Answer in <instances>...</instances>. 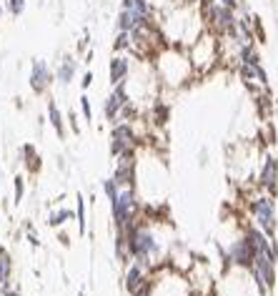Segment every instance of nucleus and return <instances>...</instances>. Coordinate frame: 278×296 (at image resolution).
<instances>
[{
    "label": "nucleus",
    "instance_id": "f257e3e1",
    "mask_svg": "<svg viewBox=\"0 0 278 296\" xmlns=\"http://www.w3.org/2000/svg\"><path fill=\"white\" fill-rule=\"evenodd\" d=\"M155 75L168 88H183V85H188L196 78V71H193V66L188 61V51L181 48V45H165V48H160L158 56H155Z\"/></svg>",
    "mask_w": 278,
    "mask_h": 296
},
{
    "label": "nucleus",
    "instance_id": "f03ea898",
    "mask_svg": "<svg viewBox=\"0 0 278 296\" xmlns=\"http://www.w3.org/2000/svg\"><path fill=\"white\" fill-rule=\"evenodd\" d=\"M186 51H188V61L196 71V78L210 73L220 61V40L210 30H203Z\"/></svg>",
    "mask_w": 278,
    "mask_h": 296
},
{
    "label": "nucleus",
    "instance_id": "7ed1b4c3",
    "mask_svg": "<svg viewBox=\"0 0 278 296\" xmlns=\"http://www.w3.org/2000/svg\"><path fill=\"white\" fill-rule=\"evenodd\" d=\"M140 211H143V204L138 199V191L136 188H121L118 199L110 204V216H113L116 231H126L128 223L138 221Z\"/></svg>",
    "mask_w": 278,
    "mask_h": 296
},
{
    "label": "nucleus",
    "instance_id": "20e7f679",
    "mask_svg": "<svg viewBox=\"0 0 278 296\" xmlns=\"http://www.w3.org/2000/svg\"><path fill=\"white\" fill-rule=\"evenodd\" d=\"M251 219L253 223L268 236L278 238V214H276V196L258 193L251 199Z\"/></svg>",
    "mask_w": 278,
    "mask_h": 296
},
{
    "label": "nucleus",
    "instance_id": "39448f33",
    "mask_svg": "<svg viewBox=\"0 0 278 296\" xmlns=\"http://www.w3.org/2000/svg\"><path fill=\"white\" fill-rule=\"evenodd\" d=\"M126 148H138V133H136L133 123L118 121L110 128V156L118 158Z\"/></svg>",
    "mask_w": 278,
    "mask_h": 296
},
{
    "label": "nucleus",
    "instance_id": "423d86ee",
    "mask_svg": "<svg viewBox=\"0 0 278 296\" xmlns=\"http://www.w3.org/2000/svg\"><path fill=\"white\" fill-rule=\"evenodd\" d=\"M53 80H55V73L50 71V66L45 63V61H40V58H35L33 63H30V75H28V85H30V90L33 93H38V95H43L50 85H53Z\"/></svg>",
    "mask_w": 278,
    "mask_h": 296
},
{
    "label": "nucleus",
    "instance_id": "0eeeda50",
    "mask_svg": "<svg viewBox=\"0 0 278 296\" xmlns=\"http://www.w3.org/2000/svg\"><path fill=\"white\" fill-rule=\"evenodd\" d=\"M258 188L268 196H278V158L266 156L258 168Z\"/></svg>",
    "mask_w": 278,
    "mask_h": 296
},
{
    "label": "nucleus",
    "instance_id": "6e6552de",
    "mask_svg": "<svg viewBox=\"0 0 278 296\" xmlns=\"http://www.w3.org/2000/svg\"><path fill=\"white\" fill-rule=\"evenodd\" d=\"M150 274H153V271H148L145 266L131 261V264L126 266V274H123V286H126V291H128L131 296L138 294L140 289L150 281Z\"/></svg>",
    "mask_w": 278,
    "mask_h": 296
},
{
    "label": "nucleus",
    "instance_id": "1a4fd4ad",
    "mask_svg": "<svg viewBox=\"0 0 278 296\" xmlns=\"http://www.w3.org/2000/svg\"><path fill=\"white\" fill-rule=\"evenodd\" d=\"M131 71H133V63L126 53H116L108 63V83L110 85H118V83H126L131 78Z\"/></svg>",
    "mask_w": 278,
    "mask_h": 296
},
{
    "label": "nucleus",
    "instance_id": "9d476101",
    "mask_svg": "<svg viewBox=\"0 0 278 296\" xmlns=\"http://www.w3.org/2000/svg\"><path fill=\"white\" fill-rule=\"evenodd\" d=\"M113 178L121 188H136L138 181V161H116Z\"/></svg>",
    "mask_w": 278,
    "mask_h": 296
},
{
    "label": "nucleus",
    "instance_id": "9b49d317",
    "mask_svg": "<svg viewBox=\"0 0 278 296\" xmlns=\"http://www.w3.org/2000/svg\"><path fill=\"white\" fill-rule=\"evenodd\" d=\"M53 73H55V80H58L63 88H68L70 83L75 80V75H78V61H75L73 56H63L61 63H58V68H55Z\"/></svg>",
    "mask_w": 278,
    "mask_h": 296
},
{
    "label": "nucleus",
    "instance_id": "f8f14e48",
    "mask_svg": "<svg viewBox=\"0 0 278 296\" xmlns=\"http://www.w3.org/2000/svg\"><path fill=\"white\" fill-rule=\"evenodd\" d=\"M48 123L58 133V138H66V118L58 108V101H53V98H48Z\"/></svg>",
    "mask_w": 278,
    "mask_h": 296
},
{
    "label": "nucleus",
    "instance_id": "ddd939ff",
    "mask_svg": "<svg viewBox=\"0 0 278 296\" xmlns=\"http://www.w3.org/2000/svg\"><path fill=\"white\" fill-rule=\"evenodd\" d=\"M73 219H75V211H70V209H55V211L48 214V226L50 228H61V226H66Z\"/></svg>",
    "mask_w": 278,
    "mask_h": 296
},
{
    "label": "nucleus",
    "instance_id": "4468645a",
    "mask_svg": "<svg viewBox=\"0 0 278 296\" xmlns=\"http://www.w3.org/2000/svg\"><path fill=\"white\" fill-rule=\"evenodd\" d=\"M20 153H23V163H25L33 173H35V171H40V156H38V151H35L33 143H23Z\"/></svg>",
    "mask_w": 278,
    "mask_h": 296
},
{
    "label": "nucleus",
    "instance_id": "2eb2a0df",
    "mask_svg": "<svg viewBox=\"0 0 278 296\" xmlns=\"http://www.w3.org/2000/svg\"><path fill=\"white\" fill-rule=\"evenodd\" d=\"M10 276H13V259H10L8 249L0 243V286H3V284H8V281H10Z\"/></svg>",
    "mask_w": 278,
    "mask_h": 296
},
{
    "label": "nucleus",
    "instance_id": "dca6fc26",
    "mask_svg": "<svg viewBox=\"0 0 278 296\" xmlns=\"http://www.w3.org/2000/svg\"><path fill=\"white\" fill-rule=\"evenodd\" d=\"M136 28V18H133V10H118V18H116V33L123 30V33H131Z\"/></svg>",
    "mask_w": 278,
    "mask_h": 296
},
{
    "label": "nucleus",
    "instance_id": "f3484780",
    "mask_svg": "<svg viewBox=\"0 0 278 296\" xmlns=\"http://www.w3.org/2000/svg\"><path fill=\"white\" fill-rule=\"evenodd\" d=\"M78 206H75V221H78V233L85 236L88 233V219H85V199L78 193Z\"/></svg>",
    "mask_w": 278,
    "mask_h": 296
},
{
    "label": "nucleus",
    "instance_id": "a211bd4d",
    "mask_svg": "<svg viewBox=\"0 0 278 296\" xmlns=\"http://www.w3.org/2000/svg\"><path fill=\"white\" fill-rule=\"evenodd\" d=\"M113 51H116V53H128V51H133V38H131V33L118 30V33H116V40H113Z\"/></svg>",
    "mask_w": 278,
    "mask_h": 296
},
{
    "label": "nucleus",
    "instance_id": "6ab92c4d",
    "mask_svg": "<svg viewBox=\"0 0 278 296\" xmlns=\"http://www.w3.org/2000/svg\"><path fill=\"white\" fill-rule=\"evenodd\" d=\"M103 193H105V199H108V204H113V201L118 199V193H121V186L116 183V178H113V176L103 181Z\"/></svg>",
    "mask_w": 278,
    "mask_h": 296
},
{
    "label": "nucleus",
    "instance_id": "aec40b11",
    "mask_svg": "<svg viewBox=\"0 0 278 296\" xmlns=\"http://www.w3.org/2000/svg\"><path fill=\"white\" fill-rule=\"evenodd\" d=\"M28 8V0H5V10L13 15V18H20Z\"/></svg>",
    "mask_w": 278,
    "mask_h": 296
},
{
    "label": "nucleus",
    "instance_id": "412c9836",
    "mask_svg": "<svg viewBox=\"0 0 278 296\" xmlns=\"http://www.w3.org/2000/svg\"><path fill=\"white\" fill-rule=\"evenodd\" d=\"M25 196V178L23 176H15L13 178V204H20Z\"/></svg>",
    "mask_w": 278,
    "mask_h": 296
},
{
    "label": "nucleus",
    "instance_id": "4be33fe9",
    "mask_svg": "<svg viewBox=\"0 0 278 296\" xmlns=\"http://www.w3.org/2000/svg\"><path fill=\"white\" fill-rule=\"evenodd\" d=\"M168 116H171V108H168L165 103H155V106H153V118H155V123H165Z\"/></svg>",
    "mask_w": 278,
    "mask_h": 296
},
{
    "label": "nucleus",
    "instance_id": "5701e85b",
    "mask_svg": "<svg viewBox=\"0 0 278 296\" xmlns=\"http://www.w3.org/2000/svg\"><path fill=\"white\" fill-rule=\"evenodd\" d=\"M78 101H80V113H83V118H85V121L90 123V121H93V106H90V98H88V95L83 93V95H80Z\"/></svg>",
    "mask_w": 278,
    "mask_h": 296
},
{
    "label": "nucleus",
    "instance_id": "b1692460",
    "mask_svg": "<svg viewBox=\"0 0 278 296\" xmlns=\"http://www.w3.org/2000/svg\"><path fill=\"white\" fill-rule=\"evenodd\" d=\"M256 78H258V85H261V88H268V83H271V80H268V71L263 68V63L256 68Z\"/></svg>",
    "mask_w": 278,
    "mask_h": 296
},
{
    "label": "nucleus",
    "instance_id": "393cba45",
    "mask_svg": "<svg viewBox=\"0 0 278 296\" xmlns=\"http://www.w3.org/2000/svg\"><path fill=\"white\" fill-rule=\"evenodd\" d=\"M93 80H95V75L90 73V71H85V73L80 75V88H83V90H88V88L93 85Z\"/></svg>",
    "mask_w": 278,
    "mask_h": 296
},
{
    "label": "nucleus",
    "instance_id": "a878e982",
    "mask_svg": "<svg viewBox=\"0 0 278 296\" xmlns=\"http://www.w3.org/2000/svg\"><path fill=\"white\" fill-rule=\"evenodd\" d=\"M198 166H201V168H206V166H208V148L206 146L198 151Z\"/></svg>",
    "mask_w": 278,
    "mask_h": 296
},
{
    "label": "nucleus",
    "instance_id": "bb28decb",
    "mask_svg": "<svg viewBox=\"0 0 278 296\" xmlns=\"http://www.w3.org/2000/svg\"><path fill=\"white\" fill-rule=\"evenodd\" d=\"M218 3L226 5V8H231V10H236V13L241 10V3H238V0H218Z\"/></svg>",
    "mask_w": 278,
    "mask_h": 296
},
{
    "label": "nucleus",
    "instance_id": "cd10ccee",
    "mask_svg": "<svg viewBox=\"0 0 278 296\" xmlns=\"http://www.w3.org/2000/svg\"><path fill=\"white\" fill-rule=\"evenodd\" d=\"M68 121H70V128H73V133H80V126H78V116H75V113H70Z\"/></svg>",
    "mask_w": 278,
    "mask_h": 296
},
{
    "label": "nucleus",
    "instance_id": "c85d7f7f",
    "mask_svg": "<svg viewBox=\"0 0 278 296\" xmlns=\"http://www.w3.org/2000/svg\"><path fill=\"white\" fill-rule=\"evenodd\" d=\"M198 3V10H206V8H210V5H215L218 0H196Z\"/></svg>",
    "mask_w": 278,
    "mask_h": 296
},
{
    "label": "nucleus",
    "instance_id": "c756f323",
    "mask_svg": "<svg viewBox=\"0 0 278 296\" xmlns=\"http://www.w3.org/2000/svg\"><path fill=\"white\" fill-rule=\"evenodd\" d=\"M121 8L123 10H133V0H121Z\"/></svg>",
    "mask_w": 278,
    "mask_h": 296
},
{
    "label": "nucleus",
    "instance_id": "7c9ffc66",
    "mask_svg": "<svg viewBox=\"0 0 278 296\" xmlns=\"http://www.w3.org/2000/svg\"><path fill=\"white\" fill-rule=\"evenodd\" d=\"M58 238H61V243H63V246H68V243H70V241H68V236H66V233H61Z\"/></svg>",
    "mask_w": 278,
    "mask_h": 296
},
{
    "label": "nucleus",
    "instance_id": "2f4dec72",
    "mask_svg": "<svg viewBox=\"0 0 278 296\" xmlns=\"http://www.w3.org/2000/svg\"><path fill=\"white\" fill-rule=\"evenodd\" d=\"M0 18H3V5H0Z\"/></svg>",
    "mask_w": 278,
    "mask_h": 296
},
{
    "label": "nucleus",
    "instance_id": "473e14b6",
    "mask_svg": "<svg viewBox=\"0 0 278 296\" xmlns=\"http://www.w3.org/2000/svg\"><path fill=\"white\" fill-rule=\"evenodd\" d=\"M78 296H85V294H83V291H80V294H78Z\"/></svg>",
    "mask_w": 278,
    "mask_h": 296
},
{
    "label": "nucleus",
    "instance_id": "72a5a7b5",
    "mask_svg": "<svg viewBox=\"0 0 278 296\" xmlns=\"http://www.w3.org/2000/svg\"><path fill=\"white\" fill-rule=\"evenodd\" d=\"M0 183H3V181H0Z\"/></svg>",
    "mask_w": 278,
    "mask_h": 296
}]
</instances>
